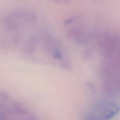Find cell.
Here are the masks:
<instances>
[{
	"instance_id": "6da1fadb",
	"label": "cell",
	"mask_w": 120,
	"mask_h": 120,
	"mask_svg": "<svg viewBox=\"0 0 120 120\" xmlns=\"http://www.w3.org/2000/svg\"><path fill=\"white\" fill-rule=\"evenodd\" d=\"M120 39L113 34L105 35L101 41L104 54L101 75L104 87L110 95L119 93L120 88Z\"/></svg>"
},
{
	"instance_id": "7a4b0ae2",
	"label": "cell",
	"mask_w": 120,
	"mask_h": 120,
	"mask_svg": "<svg viewBox=\"0 0 120 120\" xmlns=\"http://www.w3.org/2000/svg\"><path fill=\"white\" fill-rule=\"evenodd\" d=\"M37 119L25 105L0 90V120Z\"/></svg>"
},
{
	"instance_id": "3957f363",
	"label": "cell",
	"mask_w": 120,
	"mask_h": 120,
	"mask_svg": "<svg viewBox=\"0 0 120 120\" xmlns=\"http://www.w3.org/2000/svg\"><path fill=\"white\" fill-rule=\"evenodd\" d=\"M119 111L117 103L112 100H99L94 102L85 117L89 120H106L115 116Z\"/></svg>"
},
{
	"instance_id": "277c9868",
	"label": "cell",
	"mask_w": 120,
	"mask_h": 120,
	"mask_svg": "<svg viewBox=\"0 0 120 120\" xmlns=\"http://www.w3.org/2000/svg\"><path fill=\"white\" fill-rule=\"evenodd\" d=\"M74 16L66 20L64 24L67 28V35L72 41L80 44L85 45L88 42L89 33L83 25L73 22Z\"/></svg>"
},
{
	"instance_id": "5b68a950",
	"label": "cell",
	"mask_w": 120,
	"mask_h": 120,
	"mask_svg": "<svg viewBox=\"0 0 120 120\" xmlns=\"http://www.w3.org/2000/svg\"><path fill=\"white\" fill-rule=\"evenodd\" d=\"M54 0L57 1H63V0Z\"/></svg>"
}]
</instances>
